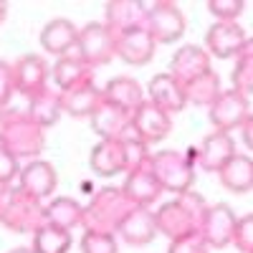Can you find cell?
Listing matches in <instances>:
<instances>
[{"label":"cell","mask_w":253,"mask_h":253,"mask_svg":"<svg viewBox=\"0 0 253 253\" xmlns=\"http://www.w3.org/2000/svg\"><path fill=\"white\" fill-rule=\"evenodd\" d=\"M58 185V175H56V167L46 160H31L26 167H20V175H18V187L28 193L31 198L41 200L51 198L53 190Z\"/></svg>","instance_id":"4fadbf2b"},{"label":"cell","mask_w":253,"mask_h":253,"mask_svg":"<svg viewBox=\"0 0 253 253\" xmlns=\"http://www.w3.org/2000/svg\"><path fill=\"white\" fill-rule=\"evenodd\" d=\"M243 8H246L243 0H210L208 3L210 15H215V20H220V23H236Z\"/></svg>","instance_id":"836d02e7"},{"label":"cell","mask_w":253,"mask_h":253,"mask_svg":"<svg viewBox=\"0 0 253 253\" xmlns=\"http://www.w3.org/2000/svg\"><path fill=\"white\" fill-rule=\"evenodd\" d=\"M0 225H5L13 233H36L41 225H46L43 203L23 193L18 185L0 187Z\"/></svg>","instance_id":"277c9868"},{"label":"cell","mask_w":253,"mask_h":253,"mask_svg":"<svg viewBox=\"0 0 253 253\" xmlns=\"http://www.w3.org/2000/svg\"><path fill=\"white\" fill-rule=\"evenodd\" d=\"M147 101L155 104L157 109H162L165 114H177L187 107V99H185V89L182 84L175 81L170 74H157L152 76L150 86H147Z\"/></svg>","instance_id":"e0dca14e"},{"label":"cell","mask_w":253,"mask_h":253,"mask_svg":"<svg viewBox=\"0 0 253 253\" xmlns=\"http://www.w3.org/2000/svg\"><path fill=\"white\" fill-rule=\"evenodd\" d=\"M48 63L41 58V56H33V53H26L20 56L15 63H10V76H13V89L20 94V96H36L38 91H43L48 86Z\"/></svg>","instance_id":"8fae6325"},{"label":"cell","mask_w":253,"mask_h":253,"mask_svg":"<svg viewBox=\"0 0 253 253\" xmlns=\"http://www.w3.org/2000/svg\"><path fill=\"white\" fill-rule=\"evenodd\" d=\"M218 177H220L223 187L230 190V193H238V195L248 193L253 187V160H251V155L236 152L218 170Z\"/></svg>","instance_id":"484cf974"},{"label":"cell","mask_w":253,"mask_h":253,"mask_svg":"<svg viewBox=\"0 0 253 253\" xmlns=\"http://www.w3.org/2000/svg\"><path fill=\"white\" fill-rule=\"evenodd\" d=\"M205 208H208L205 198L200 193H193V190L177 195L170 203H162L155 213L157 233H162L170 241H180L193 233H200V220H203Z\"/></svg>","instance_id":"6da1fadb"},{"label":"cell","mask_w":253,"mask_h":253,"mask_svg":"<svg viewBox=\"0 0 253 253\" xmlns=\"http://www.w3.org/2000/svg\"><path fill=\"white\" fill-rule=\"evenodd\" d=\"M155 48H157V43L150 38V33L144 28L114 36V56H119L129 66H144V63H150L155 56Z\"/></svg>","instance_id":"2e32d148"},{"label":"cell","mask_w":253,"mask_h":253,"mask_svg":"<svg viewBox=\"0 0 253 253\" xmlns=\"http://www.w3.org/2000/svg\"><path fill=\"white\" fill-rule=\"evenodd\" d=\"M81 253H119L117 236L84 233V238H81Z\"/></svg>","instance_id":"e575fe53"},{"label":"cell","mask_w":253,"mask_h":253,"mask_svg":"<svg viewBox=\"0 0 253 253\" xmlns=\"http://www.w3.org/2000/svg\"><path fill=\"white\" fill-rule=\"evenodd\" d=\"M122 193L134 208H150V205L157 203V198L162 195V187L157 185L155 175L150 172V162L126 172Z\"/></svg>","instance_id":"9a60e30c"},{"label":"cell","mask_w":253,"mask_h":253,"mask_svg":"<svg viewBox=\"0 0 253 253\" xmlns=\"http://www.w3.org/2000/svg\"><path fill=\"white\" fill-rule=\"evenodd\" d=\"M129 124H132L134 134H137L147 147L155 144V142H162L167 134L172 132V117L165 114L162 109H157L155 104H150L147 99L132 112Z\"/></svg>","instance_id":"7c38bea8"},{"label":"cell","mask_w":253,"mask_h":253,"mask_svg":"<svg viewBox=\"0 0 253 253\" xmlns=\"http://www.w3.org/2000/svg\"><path fill=\"white\" fill-rule=\"evenodd\" d=\"M208 109H210L208 119L215 126V132H225V134H230L233 129H238L246 119H251V101L233 89L220 91V96L210 104Z\"/></svg>","instance_id":"ba28073f"},{"label":"cell","mask_w":253,"mask_h":253,"mask_svg":"<svg viewBox=\"0 0 253 253\" xmlns=\"http://www.w3.org/2000/svg\"><path fill=\"white\" fill-rule=\"evenodd\" d=\"M208 71H210V56L205 53V48L193 46V43L180 46L177 53L170 61V76L175 81H180L182 86H185V84H190L193 79L208 74Z\"/></svg>","instance_id":"d6986e66"},{"label":"cell","mask_w":253,"mask_h":253,"mask_svg":"<svg viewBox=\"0 0 253 253\" xmlns=\"http://www.w3.org/2000/svg\"><path fill=\"white\" fill-rule=\"evenodd\" d=\"M117 236L129 243V246H147L152 243L157 236V228H155V213L150 208H132L126 218L122 220Z\"/></svg>","instance_id":"ffe728a7"},{"label":"cell","mask_w":253,"mask_h":253,"mask_svg":"<svg viewBox=\"0 0 253 253\" xmlns=\"http://www.w3.org/2000/svg\"><path fill=\"white\" fill-rule=\"evenodd\" d=\"M147 20V5L137 3V0H112L104 5V26H107L114 36L144 28Z\"/></svg>","instance_id":"5bb4252c"},{"label":"cell","mask_w":253,"mask_h":253,"mask_svg":"<svg viewBox=\"0 0 253 253\" xmlns=\"http://www.w3.org/2000/svg\"><path fill=\"white\" fill-rule=\"evenodd\" d=\"M182 89H185L187 104H195V107H210L223 91L220 76L213 69H210L208 74H203V76H198V79H193L190 84H185Z\"/></svg>","instance_id":"f546056e"},{"label":"cell","mask_w":253,"mask_h":253,"mask_svg":"<svg viewBox=\"0 0 253 253\" xmlns=\"http://www.w3.org/2000/svg\"><path fill=\"white\" fill-rule=\"evenodd\" d=\"M18 175H20V160H15L8 150L0 147V187L15 185Z\"/></svg>","instance_id":"8d00e7d4"},{"label":"cell","mask_w":253,"mask_h":253,"mask_svg":"<svg viewBox=\"0 0 253 253\" xmlns=\"http://www.w3.org/2000/svg\"><path fill=\"white\" fill-rule=\"evenodd\" d=\"M233 155H236V139L225 132H213L200 142V150L193 162L203 172H218Z\"/></svg>","instance_id":"ac0fdd59"},{"label":"cell","mask_w":253,"mask_h":253,"mask_svg":"<svg viewBox=\"0 0 253 253\" xmlns=\"http://www.w3.org/2000/svg\"><path fill=\"white\" fill-rule=\"evenodd\" d=\"M76 56L89 69L109 63L114 58V33L104 23H86L76 36Z\"/></svg>","instance_id":"8992f818"},{"label":"cell","mask_w":253,"mask_h":253,"mask_svg":"<svg viewBox=\"0 0 253 253\" xmlns=\"http://www.w3.org/2000/svg\"><path fill=\"white\" fill-rule=\"evenodd\" d=\"M13 94H15V89H13V76H10V63L0 61V109L8 107Z\"/></svg>","instance_id":"f35d334b"},{"label":"cell","mask_w":253,"mask_h":253,"mask_svg":"<svg viewBox=\"0 0 253 253\" xmlns=\"http://www.w3.org/2000/svg\"><path fill=\"white\" fill-rule=\"evenodd\" d=\"M230 243L238 248V253H253V215L251 213L236 220Z\"/></svg>","instance_id":"d590c367"},{"label":"cell","mask_w":253,"mask_h":253,"mask_svg":"<svg viewBox=\"0 0 253 253\" xmlns=\"http://www.w3.org/2000/svg\"><path fill=\"white\" fill-rule=\"evenodd\" d=\"M134 205L124 198L122 187L107 185L94 193L89 205H84L81 228L84 233H104V236H117L122 220L126 218Z\"/></svg>","instance_id":"3957f363"},{"label":"cell","mask_w":253,"mask_h":253,"mask_svg":"<svg viewBox=\"0 0 253 253\" xmlns=\"http://www.w3.org/2000/svg\"><path fill=\"white\" fill-rule=\"evenodd\" d=\"M5 18H8V3H3V0H0V23H3Z\"/></svg>","instance_id":"60d3db41"},{"label":"cell","mask_w":253,"mask_h":253,"mask_svg":"<svg viewBox=\"0 0 253 253\" xmlns=\"http://www.w3.org/2000/svg\"><path fill=\"white\" fill-rule=\"evenodd\" d=\"M91 119V129L101 137V139H119L126 129H129V114L117 109L114 104L101 101L99 109L89 117Z\"/></svg>","instance_id":"4316f807"},{"label":"cell","mask_w":253,"mask_h":253,"mask_svg":"<svg viewBox=\"0 0 253 253\" xmlns=\"http://www.w3.org/2000/svg\"><path fill=\"white\" fill-rule=\"evenodd\" d=\"M236 220L238 218L228 203L208 205L200 220V238L205 241L208 248H225L230 246V238H233Z\"/></svg>","instance_id":"9c48e42d"},{"label":"cell","mask_w":253,"mask_h":253,"mask_svg":"<svg viewBox=\"0 0 253 253\" xmlns=\"http://www.w3.org/2000/svg\"><path fill=\"white\" fill-rule=\"evenodd\" d=\"M251 124H253V119H246V122L238 126L241 139H243V144H246V147H251Z\"/></svg>","instance_id":"ab89813d"},{"label":"cell","mask_w":253,"mask_h":253,"mask_svg":"<svg viewBox=\"0 0 253 253\" xmlns=\"http://www.w3.org/2000/svg\"><path fill=\"white\" fill-rule=\"evenodd\" d=\"M51 76L56 81L58 91H71L79 86H86V84H94V69H89L79 56H61L56 61V66L51 69Z\"/></svg>","instance_id":"7402d4cb"},{"label":"cell","mask_w":253,"mask_h":253,"mask_svg":"<svg viewBox=\"0 0 253 253\" xmlns=\"http://www.w3.org/2000/svg\"><path fill=\"white\" fill-rule=\"evenodd\" d=\"M101 96H104V101L114 104L117 109L126 112L129 117H132V112L139 107V104L144 101L139 81L132 79V76H117V79L107 81V86L101 89Z\"/></svg>","instance_id":"cb8c5ba5"},{"label":"cell","mask_w":253,"mask_h":253,"mask_svg":"<svg viewBox=\"0 0 253 253\" xmlns=\"http://www.w3.org/2000/svg\"><path fill=\"white\" fill-rule=\"evenodd\" d=\"M119 142H122V150H124V167H126L124 172H129V170H134V167H142V165L150 162V147L134 134L132 124H129V129L119 137Z\"/></svg>","instance_id":"1f68e13d"},{"label":"cell","mask_w":253,"mask_h":253,"mask_svg":"<svg viewBox=\"0 0 253 253\" xmlns=\"http://www.w3.org/2000/svg\"><path fill=\"white\" fill-rule=\"evenodd\" d=\"M26 114L31 117V122H36L41 126V129H48V126H53L61 119V114H63V109H61V94L46 86L43 91H38L36 96L28 99Z\"/></svg>","instance_id":"83f0119b"},{"label":"cell","mask_w":253,"mask_h":253,"mask_svg":"<svg viewBox=\"0 0 253 253\" xmlns=\"http://www.w3.org/2000/svg\"><path fill=\"white\" fill-rule=\"evenodd\" d=\"M144 31L150 33V38L155 43H175L185 33V15L175 3L160 0V3L147 5Z\"/></svg>","instance_id":"52a82bcc"},{"label":"cell","mask_w":253,"mask_h":253,"mask_svg":"<svg viewBox=\"0 0 253 253\" xmlns=\"http://www.w3.org/2000/svg\"><path fill=\"white\" fill-rule=\"evenodd\" d=\"M71 248V233L69 230H61L56 225H41L33 233V253H69Z\"/></svg>","instance_id":"4dcf8cb0"},{"label":"cell","mask_w":253,"mask_h":253,"mask_svg":"<svg viewBox=\"0 0 253 253\" xmlns=\"http://www.w3.org/2000/svg\"><path fill=\"white\" fill-rule=\"evenodd\" d=\"M8 253H33L31 248H23V246H20V248H13V251H8Z\"/></svg>","instance_id":"b9f144b4"},{"label":"cell","mask_w":253,"mask_h":253,"mask_svg":"<svg viewBox=\"0 0 253 253\" xmlns=\"http://www.w3.org/2000/svg\"><path fill=\"white\" fill-rule=\"evenodd\" d=\"M205 46H208L205 51L208 56L238 58L243 51L251 48V41L238 23H220V20H215L205 33Z\"/></svg>","instance_id":"30bf717a"},{"label":"cell","mask_w":253,"mask_h":253,"mask_svg":"<svg viewBox=\"0 0 253 253\" xmlns=\"http://www.w3.org/2000/svg\"><path fill=\"white\" fill-rule=\"evenodd\" d=\"M89 167L99 175V177H114L119 172H124V150L119 139H99L91 147L89 155Z\"/></svg>","instance_id":"603a6c76"},{"label":"cell","mask_w":253,"mask_h":253,"mask_svg":"<svg viewBox=\"0 0 253 253\" xmlns=\"http://www.w3.org/2000/svg\"><path fill=\"white\" fill-rule=\"evenodd\" d=\"M43 215L48 225H56L61 230H69L81 225V215H84V205H79L74 198H53L51 203L43 205Z\"/></svg>","instance_id":"f1b7e54d"},{"label":"cell","mask_w":253,"mask_h":253,"mask_svg":"<svg viewBox=\"0 0 253 253\" xmlns=\"http://www.w3.org/2000/svg\"><path fill=\"white\" fill-rule=\"evenodd\" d=\"M0 147L8 150L15 160H36L46 147V134L23 109L5 107L0 109Z\"/></svg>","instance_id":"7a4b0ae2"},{"label":"cell","mask_w":253,"mask_h":253,"mask_svg":"<svg viewBox=\"0 0 253 253\" xmlns=\"http://www.w3.org/2000/svg\"><path fill=\"white\" fill-rule=\"evenodd\" d=\"M76 36H79V28L66 18H53L43 26L41 31V46H43L46 53L51 56H69L74 48H76Z\"/></svg>","instance_id":"44dd1931"},{"label":"cell","mask_w":253,"mask_h":253,"mask_svg":"<svg viewBox=\"0 0 253 253\" xmlns=\"http://www.w3.org/2000/svg\"><path fill=\"white\" fill-rule=\"evenodd\" d=\"M58 94H61L63 114H71L76 119L91 117L99 109V104L104 101L101 89L96 84H86V86H79V89H71V91H58Z\"/></svg>","instance_id":"d4e9b609"},{"label":"cell","mask_w":253,"mask_h":253,"mask_svg":"<svg viewBox=\"0 0 253 253\" xmlns=\"http://www.w3.org/2000/svg\"><path fill=\"white\" fill-rule=\"evenodd\" d=\"M251 89H253V56H251V48H248L236 61V69H233V91H238L241 96H246L251 101Z\"/></svg>","instance_id":"d6a6232c"},{"label":"cell","mask_w":253,"mask_h":253,"mask_svg":"<svg viewBox=\"0 0 253 253\" xmlns=\"http://www.w3.org/2000/svg\"><path fill=\"white\" fill-rule=\"evenodd\" d=\"M208 251L210 248L205 246L200 233H193V236L180 238V241H170V248H167V253H208Z\"/></svg>","instance_id":"74e56055"},{"label":"cell","mask_w":253,"mask_h":253,"mask_svg":"<svg viewBox=\"0 0 253 253\" xmlns=\"http://www.w3.org/2000/svg\"><path fill=\"white\" fill-rule=\"evenodd\" d=\"M150 172L155 175L162 193L182 195L193 190L195 180V162L185 152L177 150H160L157 155H150Z\"/></svg>","instance_id":"5b68a950"}]
</instances>
